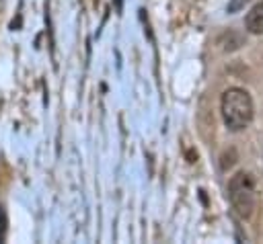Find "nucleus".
Returning a JSON list of instances; mask_svg holds the SVG:
<instances>
[{
	"mask_svg": "<svg viewBox=\"0 0 263 244\" xmlns=\"http://www.w3.org/2000/svg\"><path fill=\"white\" fill-rule=\"evenodd\" d=\"M220 43H222V47L226 51H234V49H238L242 45V35L240 33H234V31H228V33H224L220 37Z\"/></svg>",
	"mask_w": 263,
	"mask_h": 244,
	"instance_id": "20e7f679",
	"label": "nucleus"
},
{
	"mask_svg": "<svg viewBox=\"0 0 263 244\" xmlns=\"http://www.w3.org/2000/svg\"><path fill=\"white\" fill-rule=\"evenodd\" d=\"M228 197H230V203L234 207V211L249 219L255 209H257V203H259V197H257V185H255V176L251 172H236L230 180H228Z\"/></svg>",
	"mask_w": 263,
	"mask_h": 244,
	"instance_id": "f03ea898",
	"label": "nucleus"
},
{
	"mask_svg": "<svg viewBox=\"0 0 263 244\" xmlns=\"http://www.w3.org/2000/svg\"><path fill=\"white\" fill-rule=\"evenodd\" d=\"M245 27H247V31L253 33V35H263V0L257 2V4L249 10V14H247V18H245Z\"/></svg>",
	"mask_w": 263,
	"mask_h": 244,
	"instance_id": "7ed1b4c3",
	"label": "nucleus"
},
{
	"mask_svg": "<svg viewBox=\"0 0 263 244\" xmlns=\"http://www.w3.org/2000/svg\"><path fill=\"white\" fill-rule=\"evenodd\" d=\"M245 4H247V0H232V2L228 4V12H236V10H240Z\"/></svg>",
	"mask_w": 263,
	"mask_h": 244,
	"instance_id": "423d86ee",
	"label": "nucleus"
},
{
	"mask_svg": "<svg viewBox=\"0 0 263 244\" xmlns=\"http://www.w3.org/2000/svg\"><path fill=\"white\" fill-rule=\"evenodd\" d=\"M220 109H222V119L224 125L230 131H242L249 127V123L253 121L255 115V107H253V98L245 88H228L222 94L220 100Z\"/></svg>",
	"mask_w": 263,
	"mask_h": 244,
	"instance_id": "f257e3e1",
	"label": "nucleus"
},
{
	"mask_svg": "<svg viewBox=\"0 0 263 244\" xmlns=\"http://www.w3.org/2000/svg\"><path fill=\"white\" fill-rule=\"evenodd\" d=\"M6 232H8V215L6 209L0 205V244L6 240Z\"/></svg>",
	"mask_w": 263,
	"mask_h": 244,
	"instance_id": "39448f33",
	"label": "nucleus"
}]
</instances>
